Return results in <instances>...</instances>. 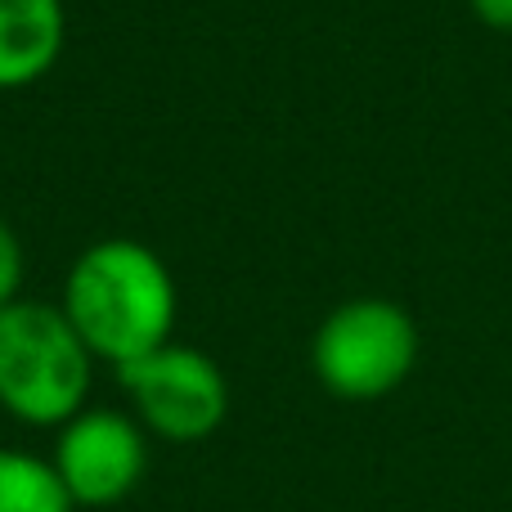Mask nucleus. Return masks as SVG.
Masks as SVG:
<instances>
[{"label":"nucleus","instance_id":"f257e3e1","mask_svg":"<svg viewBox=\"0 0 512 512\" xmlns=\"http://www.w3.org/2000/svg\"><path fill=\"white\" fill-rule=\"evenodd\" d=\"M59 306L90 355L122 369L176 337L180 292L153 248L135 239H99L72 261Z\"/></svg>","mask_w":512,"mask_h":512},{"label":"nucleus","instance_id":"f03ea898","mask_svg":"<svg viewBox=\"0 0 512 512\" xmlns=\"http://www.w3.org/2000/svg\"><path fill=\"white\" fill-rule=\"evenodd\" d=\"M95 355L54 301L0 310V409L27 427H63L86 409Z\"/></svg>","mask_w":512,"mask_h":512},{"label":"nucleus","instance_id":"7ed1b4c3","mask_svg":"<svg viewBox=\"0 0 512 512\" xmlns=\"http://www.w3.org/2000/svg\"><path fill=\"white\" fill-rule=\"evenodd\" d=\"M310 364L337 400H382L418 364V324L387 297H355L328 310L310 342Z\"/></svg>","mask_w":512,"mask_h":512},{"label":"nucleus","instance_id":"20e7f679","mask_svg":"<svg viewBox=\"0 0 512 512\" xmlns=\"http://www.w3.org/2000/svg\"><path fill=\"white\" fill-rule=\"evenodd\" d=\"M117 382H122L144 432L171 445L207 441L230 414V382H225L221 364L176 337L158 351L122 364Z\"/></svg>","mask_w":512,"mask_h":512},{"label":"nucleus","instance_id":"39448f33","mask_svg":"<svg viewBox=\"0 0 512 512\" xmlns=\"http://www.w3.org/2000/svg\"><path fill=\"white\" fill-rule=\"evenodd\" d=\"M50 468L77 508H108L135 495L149 468V436L122 409H81L54 436Z\"/></svg>","mask_w":512,"mask_h":512},{"label":"nucleus","instance_id":"423d86ee","mask_svg":"<svg viewBox=\"0 0 512 512\" xmlns=\"http://www.w3.org/2000/svg\"><path fill=\"white\" fill-rule=\"evenodd\" d=\"M68 41L63 0H0V90H23L59 63Z\"/></svg>","mask_w":512,"mask_h":512},{"label":"nucleus","instance_id":"0eeeda50","mask_svg":"<svg viewBox=\"0 0 512 512\" xmlns=\"http://www.w3.org/2000/svg\"><path fill=\"white\" fill-rule=\"evenodd\" d=\"M59 472L50 459L23 450H0V512H72Z\"/></svg>","mask_w":512,"mask_h":512},{"label":"nucleus","instance_id":"6e6552de","mask_svg":"<svg viewBox=\"0 0 512 512\" xmlns=\"http://www.w3.org/2000/svg\"><path fill=\"white\" fill-rule=\"evenodd\" d=\"M23 243H18V234L9 230V221H0V310L14 306L18 297H23Z\"/></svg>","mask_w":512,"mask_h":512},{"label":"nucleus","instance_id":"1a4fd4ad","mask_svg":"<svg viewBox=\"0 0 512 512\" xmlns=\"http://www.w3.org/2000/svg\"><path fill=\"white\" fill-rule=\"evenodd\" d=\"M472 18L486 23L490 32H508L512 36V0H468Z\"/></svg>","mask_w":512,"mask_h":512}]
</instances>
